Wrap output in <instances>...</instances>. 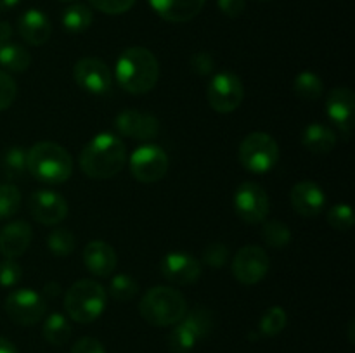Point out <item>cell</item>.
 Returning <instances> with one entry per match:
<instances>
[{
  "mask_svg": "<svg viewBox=\"0 0 355 353\" xmlns=\"http://www.w3.org/2000/svg\"><path fill=\"white\" fill-rule=\"evenodd\" d=\"M270 269V260L266 249L250 244L239 249L232 258V273L236 279L246 286L260 282Z\"/></svg>",
  "mask_w": 355,
  "mask_h": 353,
  "instance_id": "8fae6325",
  "label": "cell"
},
{
  "mask_svg": "<svg viewBox=\"0 0 355 353\" xmlns=\"http://www.w3.org/2000/svg\"><path fill=\"white\" fill-rule=\"evenodd\" d=\"M139 293V284L134 277L127 275V273H118L111 279L110 282V294L116 301L121 303H127L132 298H135V294Z\"/></svg>",
  "mask_w": 355,
  "mask_h": 353,
  "instance_id": "4dcf8cb0",
  "label": "cell"
},
{
  "mask_svg": "<svg viewBox=\"0 0 355 353\" xmlns=\"http://www.w3.org/2000/svg\"><path fill=\"white\" fill-rule=\"evenodd\" d=\"M227 260L229 248L224 242H210L208 246H205L203 253H201V262L211 269H220L227 263Z\"/></svg>",
  "mask_w": 355,
  "mask_h": 353,
  "instance_id": "e575fe53",
  "label": "cell"
},
{
  "mask_svg": "<svg viewBox=\"0 0 355 353\" xmlns=\"http://www.w3.org/2000/svg\"><path fill=\"white\" fill-rule=\"evenodd\" d=\"M234 210L246 224L266 221L270 211V201L266 189L257 182H243L234 192Z\"/></svg>",
  "mask_w": 355,
  "mask_h": 353,
  "instance_id": "9c48e42d",
  "label": "cell"
},
{
  "mask_svg": "<svg viewBox=\"0 0 355 353\" xmlns=\"http://www.w3.org/2000/svg\"><path fill=\"white\" fill-rule=\"evenodd\" d=\"M139 311L148 324L170 327L184 317L187 311V301L175 287L155 286L142 296Z\"/></svg>",
  "mask_w": 355,
  "mask_h": 353,
  "instance_id": "277c9868",
  "label": "cell"
},
{
  "mask_svg": "<svg viewBox=\"0 0 355 353\" xmlns=\"http://www.w3.org/2000/svg\"><path fill=\"white\" fill-rule=\"evenodd\" d=\"M127 161L123 141L110 132L97 134L80 152V168L90 179H111L121 172Z\"/></svg>",
  "mask_w": 355,
  "mask_h": 353,
  "instance_id": "7a4b0ae2",
  "label": "cell"
},
{
  "mask_svg": "<svg viewBox=\"0 0 355 353\" xmlns=\"http://www.w3.org/2000/svg\"><path fill=\"white\" fill-rule=\"evenodd\" d=\"M17 31L26 44L44 45L51 38L52 24L42 10L28 9L17 21Z\"/></svg>",
  "mask_w": 355,
  "mask_h": 353,
  "instance_id": "44dd1931",
  "label": "cell"
},
{
  "mask_svg": "<svg viewBox=\"0 0 355 353\" xmlns=\"http://www.w3.org/2000/svg\"><path fill=\"white\" fill-rule=\"evenodd\" d=\"M159 270L166 280L179 286L194 284L201 277V262L186 251H172L163 256Z\"/></svg>",
  "mask_w": 355,
  "mask_h": 353,
  "instance_id": "5bb4252c",
  "label": "cell"
},
{
  "mask_svg": "<svg viewBox=\"0 0 355 353\" xmlns=\"http://www.w3.org/2000/svg\"><path fill=\"white\" fill-rule=\"evenodd\" d=\"M239 163L252 173H267L279 159V145L266 132H252L239 144Z\"/></svg>",
  "mask_w": 355,
  "mask_h": 353,
  "instance_id": "8992f818",
  "label": "cell"
},
{
  "mask_svg": "<svg viewBox=\"0 0 355 353\" xmlns=\"http://www.w3.org/2000/svg\"><path fill=\"white\" fill-rule=\"evenodd\" d=\"M0 10H2V9H0Z\"/></svg>",
  "mask_w": 355,
  "mask_h": 353,
  "instance_id": "681fc988",
  "label": "cell"
},
{
  "mask_svg": "<svg viewBox=\"0 0 355 353\" xmlns=\"http://www.w3.org/2000/svg\"><path fill=\"white\" fill-rule=\"evenodd\" d=\"M21 206V192L14 183H0V220L14 217Z\"/></svg>",
  "mask_w": 355,
  "mask_h": 353,
  "instance_id": "d6a6232c",
  "label": "cell"
},
{
  "mask_svg": "<svg viewBox=\"0 0 355 353\" xmlns=\"http://www.w3.org/2000/svg\"><path fill=\"white\" fill-rule=\"evenodd\" d=\"M45 293H47L51 298H54L61 293V287H59L58 282H49L45 284Z\"/></svg>",
  "mask_w": 355,
  "mask_h": 353,
  "instance_id": "ee69618b",
  "label": "cell"
},
{
  "mask_svg": "<svg viewBox=\"0 0 355 353\" xmlns=\"http://www.w3.org/2000/svg\"><path fill=\"white\" fill-rule=\"evenodd\" d=\"M168 172V156L159 145H139L130 156V173L142 183H155Z\"/></svg>",
  "mask_w": 355,
  "mask_h": 353,
  "instance_id": "ba28073f",
  "label": "cell"
},
{
  "mask_svg": "<svg viewBox=\"0 0 355 353\" xmlns=\"http://www.w3.org/2000/svg\"><path fill=\"white\" fill-rule=\"evenodd\" d=\"M260 2H267V0H260Z\"/></svg>",
  "mask_w": 355,
  "mask_h": 353,
  "instance_id": "7dc6e473",
  "label": "cell"
},
{
  "mask_svg": "<svg viewBox=\"0 0 355 353\" xmlns=\"http://www.w3.org/2000/svg\"><path fill=\"white\" fill-rule=\"evenodd\" d=\"M326 114L345 137L352 134L355 118V96L349 87H336L326 100Z\"/></svg>",
  "mask_w": 355,
  "mask_h": 353,
  "instance_id": "9a60e30c",
  "label": "cell"
},
{
  "mask_svg": "<svg viewBox=\"0 0 355 353\" xmlns=\"http://www.w3.org/2000/svg\"><path fill=\"white\" fill-rule=\"evenodd\" d=\"M17 85L9 73L0 69V111H6L12 106L16 99Z\"/></svg>",
  "mask_w": 355,
  "mask_h": 353,
  "instance_id": "8d00e7d4",
  "label": "cell"
},
{
  "mask_svg": "<svg viewBox=\"0 0 355 353\" xmlns=\"http://www.w3.org/2000/svg\"><path fill=\"white\" fill-rule=\"evenodd\" d=\"M62 26L69 31V33H83L89 30L90 24L94 21V14L89 6L85 3H73L68 9L62 12Z\"/></svg>",
  "mask_w": 355,
  "mask_h": 353,
  "instance_id": "4316f807",
  "label": "cell"
},
{
  "mask_svg": "<svg viewBox=\"0 0 355 353\" xmlns=\"http://www.w3.org/2000/svg\"><path fill=\"white\" fill-rule=\"evenodd\" d=\"M207 0H149L153 10L170 23H187L203 10Z\"/></svg>",
  "mask_w": 355,
  "mask_h": 353,
  "instance_id": "ffe728a7",
  "label": "cell"
},
{
  "mask_svg": "<svg viewBox=\"0 0 355 353\" xmlns=\"http://www.w3.org/2000/svg\"><path fill=\"white\" fill-rule=\"evenodd\" d=\"M262 237L267 246L274 249H283L290 244L291 230L281 220H267L262 227Z\"/></svg>",
  "mask_w": 355,
  "mask_h": 353,
  "instance_id": "f546056e",
  "label": "cell"
},
{
  "mask_svg": "<svg viewBox=\"0 0 355 353\" xmlns=\"http://www.w3.org/2000/svg\"><path fill=\"white\" fill-rule=\"evenodd\" d=\"M107 305L106 289L92 279L76 280L64 294V310L80 324H90L104 314Z\"/></svg>",
  "mask_w": 355,
  "mask_h": 353,
  "instance_id": "5b68a950",
  "label": "cell"
},
{
  "mask_svg": "<svg viewBox=\"0 0 355 353\" xmlns=\"http://www.w3.org/2000/svg\"><path fill=\"white\" fill-rule=\"evenodd\" d=\"M217 3L227 17H239L246 9V0H217Z\"/></svg>",
  "mask_w": 355,
  "mask_h": 353,
  "instance_id": "60d3db41",
  "label": "cell"
},
{
  "mask_svg": "<svg viewBox=\"0 0 355 353\" xmlns=\"http://www.w3.org/2000/svg\"><path fill=\"white\" fill-rule=\"evenodd\" d=\"M293 90L300 99L305 100H318L324 92V83L321 76L312 71H302L297 75L293 82Z\"/></svg>",
  "mask_w": 355,
  "mask_h": 353,
  "instance_id": "83f0119b",
  "label": "cell"
},
{
  "mask_svg": "<svg viewBox=\"0 0 355 353\" xmlns=\"http://www.w3.org/2000/svg\"><path fill=\"white\" fill-rule=\"evenodd\" d=\"M302 145L314 154H328L335 149L336 134L326 125L312 123L302 134Z\"/></svg>",
  "mask_w": 355,
  "mask_h": 353,
  "instance_id": "7402d4cb",
  "label": "cell"
},
{
  "mask_svg": "<svg viewBox=\"0 0 355 353\" xmlns=\"http://www.w3.org/2000/svg\"><path fill=\"white\" fill-rule=\"evenodd\" d=\"M288 324V314L281 307H270L262 314L259 322V331L262 336L272 338L277 336Z\"/></svg>",
  "mask_w": 355,
  "mask_h": 353,
  "instance_id": "f1b7e54d",
  "label": "cell"
},
{
  "mask_svg": "<svg viewBox=\"0 0 355 353\" xmlns=\"http://www.w3.org/2000/svg\"><path fill=\"white\" fill-rule=\"evenodd\" d=\"M61 2H73V0H61Z\"/></svg>",
  "mask_w": 355,
  "mask_h": 353,
  "instance_id": "bcb514c9",
  "label": "cell"
},
{
  "mask_svg": "<svg viewBox=\"0 0 355 353\" xmlns=\"http://www.w3.org/2000/svg\"><path fill=\"white\" fill-rule=\"evenodd\" d=\"M83 263L94 275L110 277L116 269L118 256L110 242L90 241L83 248Z\"/></svg>",
  "mask_w": 355,
  "mask_h": 353,
  "instance_id": "ac0fdd59",
  "label": "cell"
},
{
  "mask_svg": "<svg viewBox=\"0 0 355 353\" xmlns=\"http://www.w3.org/2000/svg\"><path fill=\"white\" fill-rule=\"evenodd\" d=\"M31 227L28 221H10L0 230V255L3 258H19L31 242Z\"/></svg>",
  "mask_w": 355,
  "mask_h": 353,
  "instance_id": "d6986e66",
  "label": "cell"
},
{
  "mask_svg": "<svg viewBox=\"0 0 355 353\" xmlns=\"http://www.w3.org/2000/svg\"><path fill=\"white\" fill-rule=\"evenodd\" d=\"M207 99L217 113H232L245 99V87L241 78L231 71H220L211 76L207 89Z\"/></svg>",
  "mask_w": 355,
  "mask_h": 353,
  "instance_id": "52a82bcc",
  "label": "cell"
},
{
  "mask_svg": "<svg viewBox=\"0 0 355 353\" xmlns=\"http://www.w3.org/2000/svg\"><path fill=\"white\" fill-rule=\"evenodd\" d=\"M328 224L331 225L335 230L347 232L352 228L354 225V211L347 203H338L328 210Z\"/></svg>",
  "mask_w": 355,
  "mask_h": 353,
  "instance_id": "836d02e7",
  "label": "cell"
},
{
  "mask_svg": "<svg viewBox=\"0 0 355 353\" xmlns=\"http://www.w3.org/2000/svg\"><path fill=\"white\" fill-rule=\"evenodd\" d=\"M23 279V266L16 262V258H6L0 262V286L14 287Z\"/></svg>",
  "mask_w": 355,
  "mask_h": 353,
  "instance_id": "d590c367",
  "label": "cell"
},
{
  "mask_svg": "<svg viewBox=\"0 0 355 353\" xmlns=\"http://www.w3.org/2000/svg\"><path fill=\"white\" fill-rule=\"evenodd\" d=\"M71 353H106V348H104L103 343H101L99 339L85 336V338L78 339V341L73 345Z\"/></svg>",
  "mask_w": 355,
  "mask_h": 353,
  "instance_id": "ab89813d",
  "label": "cell"
},
{
  "mask_svg": "<svg viewBox=\"0 0 355 353\" xmlns=\"http://www.w3.org/2000/svg\"><path fill=\"white\" fill-rule=\"evenodd\" d=\"M26 168L40 182L62 183L71 176L73 159L62 145L44 141L26 151Z\"/></svg>",
  "mask_w": 355,
  "mask_h": 353,
  "instance_id": "3957f363",
  "label": "cell"
},
{
  "mask_svg": "<svg viewBox=\"0 0 355 353\" xmlns=\"http://www.w3.org/2000/svg\"><path fill=\"white\" fill-rule=\"evenodd\" d=\"M0 170L7 180H17L28 172L26 168V149L21 145H12L7 149L0 159Z\"/></svg>",
  "mask_w": 355,
  "mask_h": 353,
  "instance_id": "484cf974",
  "label": "cell"
},
{
  "mask_svg": "<svg viewBox=\"0 0 355 353\" xmlns=\"http://www.w3.org/2000/svg\"><path fill=\"white\" fill-rule=\"evenodd\" d=\"M159 78V64L149 48L128 47L118 55L114 80L128 93L141 96L155 89Z\"/></svg>",
  "mask_w": 355,
  "mask_h": 353,
  "instance_id": "6da1fadb",
  "label": "cell"
},
{
  "mask_svg": "<svg viewBox=\"0 0 355 353\" xmlns=\"http://www.w3.org/2000/svg\"><path fill=\"white\" fill-rule=\"evenodd\" d=\"M189 64H191V69H193L196 75L207 76V75H210L211 71H214L215 59H214V55L210 54V52L201 51V52H196V54L191 55Z\"/></svg>",
  "mask_w": 355,
  "mask_h": 353,
  "instance_id": "f35d334b",
  "label": "cell"
},
{
  "mask_svg": "<svg viewBox=\"0 0 355 353\" xmlns=\"http://www.w3.org/2000/svg\"><path fill=\"white\" fill-rule=\"evenodd\" d=\"M0 353H17L16 346L6 338H0Z\"/></svg>",
  "mask_w": 355,
  "mask_h": 353,
  "instance_id": "7bdbcfd3",
  "label": "cell"
},
{
  "mask_svg": "<svg viewBox=\"0 0 355 353\" xmlns=\"http://www.w3.org/2000/svg\"><path fill=\"white\" fill-rule=\"evenodd\" d=\"M89 3L101 12L114 16V14H123L130 10L135 0H89Z\"/></svg>",
  "mask_w": 355,
  "mask_h": 353,
  "instance_id": "74e56055",
  "label": "cell"
},
{
  "mask_svg": "<svg viewBox=\"0 0 355 353\" xmlns=\"http://www.w3.org/2000/svg\"><path fill=\"white\" fill-rule=\"evenodd\" d=\"M0 47H2V44H0Z\"/></svg>",
  "mask_w": 355,
  "mask_h": 353,
  "instance_id": "c3c4849f",
  "label": "cell"
},
{
  "mask_svg": "<svg viewBox=\"0 0 355 353\" xmlns=\"http://www.w3.org/2000/svg\"><path fill=\"white\" fill-rule=\"evenodd\" d=\"M21 0H0V9H12Z\"/></svg>",
  "mask_w": 355,
  "mask_h": 353,
  "instance_id": "f6af8a7d",
  "label": "cell"
},
{
  "mask_svg": "<svg viewBox=\"0 0 355 353\" xmlns=\"http://www.w3.org/2000/svg\"><path fill=\"white\" fill-rule=\"evenodd\" d=\"M47 248L55 256H69L75 251V235L68 228H54L47 235Z\"/></svg>",
  "mask_w": 355,
  "mask_h": 353,
  "instance_id": "1f68e13d",
  "label": "cell"
},
{
  "mask_svg": "<svg viewBox=\"0 0 355 353\" xmlns=\"http://www.w3.org/2000/svg\"><path fill=\"white\" fill-rule=\"evenodd\" d=\"M31 55L23 45L19 44H3L0 47V66L7 71L23 73L30 68Z\"/></svg>",
  "mask_w": 355,
  "mask_h": 353,
  "instance_id": "cb8c5ba5",
  "label": "cell"
},
{
  "mask_svg": "<svg viewBox=\"0 0 355 353\" xmlns=\"http://www.w3.org/2000/svg\"><path fill=\"white\" fill-rule=\"evenodd\" d=\"M28 208L31 217L42 225H58L68 217V201L55 190H35L28 201Z\"/></svg>",
  "mask_w": 355,
  "mask_h": 353,
  "instance_id": "4fadbf2b",
  "label": "cell"
},
{
  "mask_svg": "<svg viewBox=\"0 0 355 353\" xmlns=\"http://www.w3.org/2000/svg\"><path fill=\"white\" fill-rule=\"evenodd\" d=\"M76 85L92 96H104L111 90L113 75L104 61L97 57H83L73 68Z\"/></svg>",
  "mask_w": 355,
  "mask_h": 353,
  "instance_id": "7c38bea8",
  "label": "cell"
},
{
  "mask_svg": "<svg viewBox=\"0 0 355 353\" xmlns=\"http://www.w3.org/2000/svg\"><path fill=\"white\" fill-rule=\"evenodd\" d=\"M42 332H44L45 341L54 346H62L71 338V325H69V320L64 315L54 311V314L45 318Z\"/></svg>",
  "mask_w": 355,
  "mask_h": 353,
  "instance_id": "d4e9b609",
  "label": "cell"
},
{
  "mask_svg": "<svg viewBox=\"0 0 355 353\" xmlns=\"http://www.w3.org/2000/svg\"><path fill=\"white\" fill-rule=\"evenodd\" d=\"M290 203L298 215L305 218L318 217L326 206V194L311 180L295 183L290 192Z\"/></svg>",
  "mask_w": 355,
  "mask_h": 353,
  "instance_id": "e0dca14e",
  "label": "cell"
},
{
  "mask_svg": "<svg viewBox=\"0 0 355 353\" xmlns=\"http://www.w3.org/2000/svg\"><path fill=\"white\" fill-rule=\"evenodd\" d=\"M114 127L121 135H127L137 141H151L158 135L159 121L158 118L142 111L125 109L114 120Z\"/></svg>",
  "mask_w": 355,
  "mask_h": 353,
  "instance_id": "2e32d148",
  "label": "cell"
},
{
  "mask_svg": "<svg viewBox=\"0 0 355 353\" xmlns=\"http://www.w3.org/2000/svg\"><path fill=\"white\" fill-rule=\"evenodd\" d=\"M6 311L16 324L33 325L47 311V301L33 289H16L6 298Z\"/></svg>",
  "mask_w": 355,
  "mask_h": 353,
  "instance_id": "30bf717a",
  "label": "cell"
},
{
  "mask_svg": "<svg viewBox=\"0 0 355 353\" xmlns=\"http://www.w3.org/2000/svg\"><path fill=\"white\" fill-rule=\"evenodd\" d=\"M12 37V26L9 23H0V44H9Z\"/></svg>",
  "mask_w": 355,
  "mask_h": 353,
  "instance_id": "b9f144b4",
  "label": "cell"
},
{
  "mask_svg": "<svg viewBox=\"0 0 355 353\" xmlns=\"http://www.w3.org/2000/svg\"><path fill=\"white\" fill-rule=\"evenodd\" d=\"M179 324L182 325L191 336H194L196 341L200 343L201 339L207 338L211 332V329H214V314H211V310H208L207 307H194L184 314V317L180 318Z\"/></svg>",
  "mask_w": 355,
  "mask_h": 353,
  "instance_id": "603a6c76",
  "label": "cell"
}]
</instances>
